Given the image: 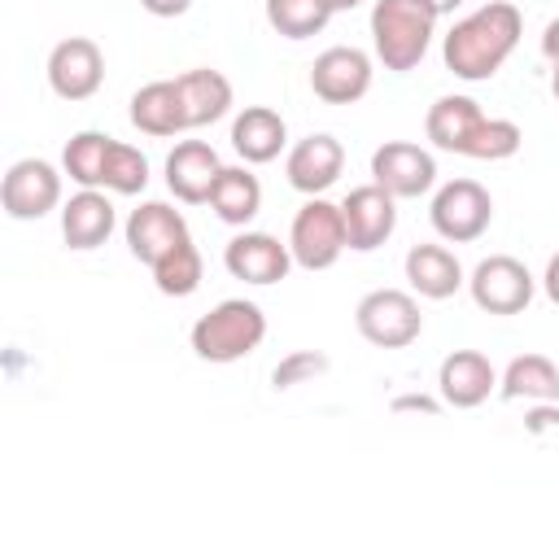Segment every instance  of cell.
<instances>
[{"mask_svg": "<svg viewBox=\"0 0 559 559\" xmlns=\"http://www.w3.org/2000/svg\"><path fill=\"white\" fill-rule=\"evenodd\" d=\"M520 35H524V17H520L515 0H489L476 13L459 17L450 26V35L441 39L445 70L463 83H485L507 66Z\"/></svg>", "mask_w": 559, "mask_h": 559, "instance_id": "1", "label": "cell"}, {"mask_svg": "<svg viewBox=\"0 0 559 559\" xmlns=\"http://www.w3.org/2000/svg\"><path fill=\"white\" fill-rule=\"evenodd\" d=\"M437 4L432 0H376L371 4V48L376 61L393 74H411L437 35Z\"/></svg>", "mask_w": 559, "mask_h": 559, "instance_id": "2", "label": "cell"}, {"mask_svg": "<svg viewBox=\"0 0 559 559\" xmlns=\"http://www.w3.org/2000/svg\"><path fill=\"white\" fill-rule=\"evenodd\" d=\"M188 341H192V354L201 362H240L266 341V314L258 301L227 297L192 323Z\"/></svg>", "mask_w": 559, "mask_h": 559, "instance_id": "3", "label": "cell"}, {"mask_svg": "<svg viewBox=\"0 0 559 559\" xmlns=\"http://www.w3.org/2000/svg\"><path fill=\"white\" fill-rule=\"evenodd\" d=\"M354 328L376 349H406V345L419 341L424 314H419L415 293H406V288H371L354 306Z\"/></svg>", "mask_w": 559, "mask_h": 559, "instance_id": "4", "label": "cell"}, {"mask_svg": "<svg viewBox=\"0 0 559 559\" xmlns=\"http://www.w3.org/2000/svg\"><path fill=\"white\" fill-rule=\"evenodd\" d=\"M288 249H293V262H297L301 271H328V266H336V258L349 249L341 205H332L328 197H310V201L293 214Z\"/></svg>", "mask_w": 559, "mask_h": 559, "instance_id": "5", "label": "cell"}, {"mask_svg": "<svg viewBox=\"0 0 559 559\" xmlns=\"http://www.w3.org/2000/svg\"><path fill=\"white\" fill-rule=\"evenodd\" d=\"M428 218H432V231L445 245H472L493 223V197L476 179H450L432 192Z\"/></svg>", "mask_w": 559, "mask_h": 559, "instance_id": "6", "label": "cell"}, {"mask_svg": "<svg viewBox=\"0 0 559 559\" xmlns=\"http://www.w3.org/2000/svg\"><path fill=\"white\" fill-rule=\"evenodd\" d=\"M467 293L485 314H520V310H528V301L537 293V280L520 258L489 253L467 275Z\"/></svg>", "mask_w": 559, "mask_h": 559, "instance_id": "7", "label": "cell"}, {"mask_svg": "<svg viewBox=\"0 0 559 559\" xmlns=\"http://www.w3.org/2000/svg\"><path fill=\"white\" fill-rule=\"evenodd\" d=\"M61 175L52 162L44 157H22L4 170V183H0V205L9 218L17 223H35L52 210H61Z\"/></svg>", "mask_w": 559, "mask_h": 559, "instance_id": "8", "label": "cell"}, {"mask_svg": "<svg viewBox=\"0 0 559 559\" xmlns=\"http://www.w3.org/2000/svg\"><path fill=\"white\" fill-rule=\"evenodd\" d=\"M371 183L397 201H415L437 188V157L411 140H384L371 153Z\"/></svg>", "mask_w": 559, "mask_h": 559, "instance_id": "9", "label": "cell"}, {"mask_svg": "<svg viewBox=\"0 0 559 559\" xmlns=\"http://www.w3.org/2000/svg\"><path fill=\"white\" fill-rule=\"evenodd\" d=\"M371 57L354 44H336V48H323L310 66V92L323 100V105H354L371 92Z\"/></svg>", "mask_w": 559, "mask_h": 559, "instance_id": "10", "label": "cell"}, {"mask_svg": "<svg viewBox=\"0 0 559 559\" xmlns=\"http://www.w3.org/2000/svg\"><path fill=\"white\" fill-rule=\"evenodd\" d=\"M105 83V52L87 35H70L48 52V87L61 100H87Z\"/></svg>", "mask_w": 559, "mask_h": 559, "instance_id": "11", "label": "cell"}, {"mask_svg": "<svg viewBox=\"0 0 559 559\" xmlns=\"http://www.w3.org/2000/svg\"><path fill=\"white\" fill-rule=\"evenodd\" d=\"M223 266H227L231 280L266 288V284H280L297 262H293V249L280 236H271V231H240V236L227 240Z\"/></svg>", "mask_w": 559, "mask_h": 559, "instance_id": "12", "label": "cell"}, {"mask_svg": "<svg viewBox=\"0 0 559 559\" xmlns=\"http://www.w3.org/2000/svg\"><path fill=\"white\" fill-rule=\"evenodd\" d=\"M341 214H345L349 249H354V253H371V249H380V245L393 236V227H397V197H389L380 183H362V188H349V192H345Z\"/></svg>", "mask_w": 559, "mask_h": 559, "instance_id": "13", "label": "cell"}, {"mask_svg": "<svg viewBox=\"0 0 559 559\" xmlns=\"http://www.w3.org/2000/svg\"><path fill=\"white\" fill-rule=\"evenodd\" d=\"M122 236H127L131 258L144 262V266H153V262L166 258L179 240H188V223H183V214H179L175 205H166V201H140V205L127 214Z\"/></svg>", "mask_w": 559, "mask_h": 559, "instance_id": "14", "label": "cell"}, {"mask_svg": "<svg viewBox=\"0 0 559 559\" xmlns=\"http://www.w3.org/2000/svg\"><path fill=\"white\" fill-rule=\"evenodd\" d=\"M341 170H345V148H341V140L328 135V131H314V135L297 140V144L288 148V157H284L288 183H293L297 192H306V197H323V192L341 179Z\"/></svg>", "mask_w": 559, "mask_h": 559, "instance_id": "15", "label": "cell"}, {"mask_svg": "<svg viewBox=\"0 0 559 559\" xmlns=\"http://www.w3.org/2000/svg\"><path fill=\"white\" fill-rule=\"evenodd\" d=\"M493 389H498V371L480 349H454L437 367V397L454 411H472L489 402Z\"/></svg>", "mask_w": 559, "mask_h": 559, "instance_id": "16", "label": "cell"}, {"mask_svg": "<svg viewBox=\"0 0 559 559\" xmlns=\"http://www.w3.org/2000/svg\"><path fill=\"white\" fill-rule=\"evenodd\" d=\"M218 175H223V162L205 140H179L166 157V188L183 205H210Z\"/></svg>", "mask_w": 559, "mask_h": 559, "instance_id": "17", "label": "cell"}, {"mask_svg": "<svg viewBox=\"0 0 559 559\" xmlns=\"http://www.w3.org/2000/svg\"><path fill=\"white\" fill-rule=\"evenodd\" d=\"M118 227L114 201L105 197V188H79L70 201H61V240L79 253L100 249Z\"/></svg>", "mask_w": 559, "mask_h": 559, "instance_id": "18", "label": "cell"}, {"mask_svg": "<svg viewBox=\"0 0 559 559\" xmlns=\"http://www.w3.org/2000/svg\"><path fill=\"white\" fill-rule=\"evenodd\" d=\"M231 148L245 166H266L288 148V122L271 105H245L231 118Z\"/></svg>", "mask_w": 559, "mask_h": 559, "instance_id": "19", "label": "cell"}, {"mask_svg": "<svg viewBox=\"0 0 559 559\" xmlns=\"http://www.w3.org/2000/svg\"><path fill=\"white\" fill-rule=\"evenodd\" d=\"M402 271H406L411 293L415 297H428V301H445V297H454L467 284L454 249H445V245H411Z\"/></svg>", "mask_w": 559, "mask_h": 559, "instance_id": "20", "label": "cell"}, {"mask_svg": "<svg viewBox=\"0 0 559 559\" xmlns=\"http://www.w3.org/2000/svg\"><path fill=\"white\" fill-rule=\"evenodd\" d=\"M131 127L157 140H170L179 131H188V114H183V96H179V79H153L131 96Z\"/></svg>", "mask_w": 559, "mask_h": 559, "instance_id": "21", "label": "cell"}, {"mask_svg": "<svg viewBox=\"0 0 559 559\" xmlns=\"http://www.w3.org/2000/svg\"><path fill=\"white\" fill-rule=\"evenodd\" d=\"M179 96H183V114H188V131L197 127H210L218 118L231 114V79L223 70H210V66H197L188 74H179Z\"/></svg>", "mask_w": 559, "mask_h": 559, "instance_id": "22", "label": "cell"}, {"mask_svg": "<svg viewBox=\"0 0 559 559\" xmlns=\"http://www.w3.org/2000/svg\"><path fill=\"white\" fill-rule=\"evenodd\" d=\"M480 122H485V114H480V105L472 96H437L432 109H428V118H424V135L432 140V148L463 157L467 153V140H472V131Z\"/></svg>", "mask_w": 559, "mask_h": 559, "instance_id": "23", "label": "cell"}, {"mask_svg": "<svg viewBox=\"0 0 559 559\" xmlns=\"http://www.w3.org/2000/svg\"><path fill=\"white\" fill-rule=\"evenodd\" d=\"M210 210L227 223V227H249L262 210V183L249 166H223L214 192H210Z\"/></svg>", "mask_w": 559, "mask_h": 559, "instance_id": "24", "label": "cell"}, {"mask_svg": "<svg viewBox=\"0 0 559 559\" xmlns=\"http://www.w3.org/2000/svg\"><path fill=\"white\" fill-rule=\"evenodd\" d=\"M498 393L507 402H559V367L546 354H520L498 376Z\"/></svg>", "mask_w": 559, "mask_h": 559, "instance_id": "25", "label": "cell"}, {"mask_svg": "<svg viewBox=\"0 0 559 559\" xmlns=\"http://www.w3.org/2000/svg\"><path fill=\"white\" fill-rule=\"evenodd\" d=\"M109 144H114V135H105V131H74L66 140V148H61V170L79 188H105Z\"/></svg>", "mask_w": 559, "mask_h": 559, "instance_id": "26", "label": "cell"}, {"mask_svg": "<svg viewBox=\"0 0 559 559\" xmlns=\"http://www.w3.org/2000/svg\"><path fill=\"white\" fill-rule=\"evenodd\" d=\"M148 271H153V284L162 297H192L205 280V262H201V249L192 245V236L179 240L166 258H157Z\"/></svg>", "mask_w": 559, "mask_h": 559, "instance_id": "27", "label": "cell"}, {"mask_svg": "<svg viewBox=\"0 0 559 559\" xmlns=\"http://www.w3.org/2000/svg\"><path fill=\"white\" fill-rule=\"evenodd\" d=\"M266 22L284 39H310L332 22V9L323 0H266Z\"/></svg>", "mask_w": 559, "mask_h": 559, "instance_id": "28", "label": "cell"}, {"mask_svg": "<svg viewBox=\"0 0 559 559\" xmlns=\"http://www.w3.org/2000/svg\"><path fill=\"white\" fill-rule=\"evenodd\" d=\"M148 188V157L135 144L114 140L109 144V162H105V192L114 197H140Z\"/></svg>", "mask_w": 559, "mask_h": 559, "instance_id": "29", "label": "cell"}, {"mask_svg": "<svg viewBox=\"0 0 559 559\" xmlns=\"http://www.w3.org/2000/svg\"><path fill=\"white\" fill-rule=\"evenodd\" d=\"M520 144H524L520 122H511V118H485V122L472 131L463 157H476V162H507V157L520 153Z\"/></svg>", "mask_w": 559, "mask_h": 559, "instance_id": "30", "label": "cell"}, {"mask_svg": "<svg viewBox=\"0 0 559 559\" xmlns=\"http://www.w3.org/2000/svg\"><path fill=\"white\" fill-rule=\"evenodd\" d=\"M319 371H328V358H323L319 349H293V354H284V358L275 362L271 384H275V389H297V384L314 380Z\"/></svg>", "mask_w": 559, "mask_h": 559, "instance_id": "31", "label": "cell"}, {"mask_svg": "<svg viewBox=\"0 0 559 559\" xmlns=\"http://www.w3.org/2000/svg\"><path fill=\"white\" fill-rule=\"evenodd\" d=\"M542 57L550 61V92L559 100V17L546 22V31H542Z\"/></svg>", "mask_w": 559, "mask_h": 559, "instance_id": "32", "label": "cell"}, {"mask_svg": "<svg viewBox=\"0 0 559 559\" xmlns=\"http://www.w3.org/2000/svg\"><path fill=\"white\" fill-rule=\"evenodd\" d=\"M140 9L153 17H183L192 9V0H140Z\"/></svg>", "mask_w": 559, "mask_h": 559, "instance_id": "33", "label": "cell"}, {"mask_svg": "<svg viewBox=\"0 0 559 559\" xmlns=\"http://www.w3.org/2000/svg\"><path fill=\"white\" fill-rule=\"evenodd\" d=\"M528 428L542 432V428H559V402H537V411L528 415Z\"/></svg>", "mask_w": 559, "mask_h": 559, "instance_id": "34", "label": "cell"}, {"mask_svg": "<svg viewBox=\"0 0 559 559\" xmlns=\"http://www.w3.org/2000/svg\"><path fill=\"white\" fill-rule=\"evenodd\" d=\"M437 397H424V393H406V397H393V411H428V415H437Z\"/></svg>", "mask_w": 559, "mask_h": 559, "instance_id": "35", "label": "cell"}, {"mask_svg": "<svg viewBox=\"0 0 559 559\" xmlns=\"http://www.w3.org/2000/svg\"><path fill=\"white\" fill-rule=\"evenodd\" d=\"M542 288H546V297L559 306V253H550V262H546V275H542Z\"/></svg>", "mask_w": 559, "mask_h": 559, "instance_id": "36", "label": "cell"}, {"mask_svg": "<svg viewBox=\"0 0 559 559\" xmlns=\"http://www.w3.org/2000/svg\"><path fill=\"white\" fill-rule=\"evenodd\" d=\"M323 4H328L332 13H349V9H358L362 0H323Z\"/></svg>", "mask_w": 559, "mask_h": 559, "instance_id": "37", "label": "cell"}, {"mask_svg": "<svg viewBox=\"0 0 559 559\" xmlns=\"http://www.w3.org/2000/svg\"><path fill=\"white\" fill-rule=\"evenodd\" d=\"M432 4H437V13H441V17H445V13H454V9H459V4H463V0H432Z\"/></svg>", "mask_w": 559, "mask_h": 559, "instance_id": "38", "label": "cell"}]
</instances>
